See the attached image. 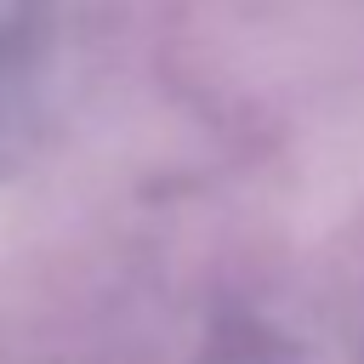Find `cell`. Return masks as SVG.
<instances>
[{
    "mask_svg": "<svg viewBox=\"0 0 364 364\" xmlns=\"http://www.w3.org/2000/svg\"><path fill=\"white\" fill-rule=\"evenodd\" d=\"M205 364H290V347L256 318H228L205 341Z\"/></svg>",
    "mask_w": 364,
    "mask_h": 364,
    "instance_id": "obj_1",
    "label": "cell"
},
{
    "mask_svg": "<svg viewBox=\"0 0 364 364\" xmlns=\"http://www.w3.org/2000/svg\"><path fill=\"white\" fill-rule=\"evenodd\" d=\"M6 28H11V0H0V40H6Z\"/></svg>",
    "mask_w": 364,
    "mask_h": 364,
    "instance_id": "obj_2",
    "label": "cell"
}]
</instances>
